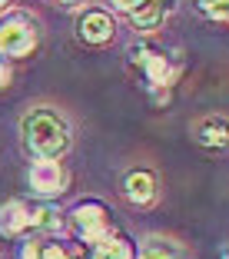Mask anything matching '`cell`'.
Returning a JSON list of instances; mask_svg holds the SVG:
<instances>
[{"mask_svg": "<svg viewBox=\"0 0 229 259\" xmlns=\"http://www.w3.org/2000/svg\"><path fill=\"white\" fill-rule=\"evenodd\" d=\"M23 140H27V146L37 160H57L70 146V130L57 113L37 110L23 120Z\"/></svg>", "mask_w": 229, "mask_h": 259, "instance_id": "1", "label": "cell"}, {"mask_svg": "<svg viewBox=\"0 0 229 259\" xmlns=\"http://www.w3.org/2000/svg\"><path fill=\"white\" fill-rule=\"evenodd\" d=\"M73 223H76V229H80V236H83L86 243H100V239H107V233H110V220H107V213H103V206H97V203L76 206Z\"/></svg>", "mask_w": 229, "mask_h": 259, "instance_id": "2", "label": "cell"}, {"mask_svg": "<svg viewBox=\"0 0 229 259\" xmlns=\"http://www.w3.org/2000/svg\"><path fill=\"white\" fill-rule=\"evenodd\" d=\"M33 47H37V33L23 20H10V23L0 27V54L23 57V54H30Z\"/></svg>", "mask_w": 229, "mask_h": 259, "instance_id": "3", "label": "cell"}, {"mask_svg": "<svg viewBox=\"0 0 229 259\" xmlns=\"http://www.w3.org/2000/svg\"><path fill=\"white\" fill-rule=\"evenodd\" d=\"M30 186L37 193H43V196L60 193L63 186H67V173L60 169V163H57V160H37L30 166Z\"/></svg>", "mask_w": 229, "mask_h": 259, "instance_id": "4", "label": "cell"}, {"mask_svg": "<svg viewBox=\"0 0 229 259\" xmlns=\"http://www.w3.org/2000/svg\"><path fill=\"white\" fill-rule=\"evenodd\" d=\"M169 10H173V0H136L130 7V20L136 30H153L169 17Z\"/></svg>", "mask_w": 229, "mask_h": 259, "instance_id": "5", "label": "cell"}, {"mask_svg": "<svg viewBox=\"0 0 229 259\" xmlns=\"http://www.w3.org/2000/svg\"><path fill=\"white\" fill-rule=\"evenodd\" d=\"M123 193H126V199H130V203H136V206H153V199H156V183H153L150 173L136 169V173L126 176Z\"/></svg>", "mask_w": 229, "mask_h": 259, "instance_id": "6", "label": "cell"}, {"mask_svg": "<svg viewBox=\"0 0 229 259\" xmlns=\"http://www.w3.org/2000/svg\"><path fill=\"white\" fill-rule=\"evenodd\" d=\"M80 37L90 40V44H103V40L113 37V20H110V14H103V10H90V14H83V20H80Z\"/></svg>", "mask_w": 229, "mask_h": 259, "instance_id": "7", "label": "cell"}, {"mask_svg": "<svg viewBox=\"0 0 229 259\" xmlns=\"http://www.w3.org/2000/svg\"><path fill=\"white\" fill-rule=\"evenodd\" d=\"M30 226V206L23 203H7L0 206V233L4 236H17V233H23V229Z\"/></svg>", "mask_w": 229, "mask_h": 259, "instance_id": "8", "label": "cell"}, {"mask_svg": "<svg viewBox=\"0 0 229 259\" xmlns=\"http://www.w3.org/2000/svg\"><path fill=\"white\" fill-rule=\"evenodd\" d=\"M196 140L209 150H222L226 146V120L222 116H206V120L196 126Z\"/></svg>", "mask_w": 229, "mask_h": 259, "instance_id": "9", "label": "cell"}, {"mask_svg": "<svg viewBox=\"0 0 229 259\" xmlns=\"http://www.w3.org/2000/svg\"><path fill=\"white\" fill-rule=\"evenodd\" d=\"M30 226L33 229H43V233H60L63 220L54 206H30Z\"/></svg>", "mask_w": 229, "mask_h": 259, "instance_id": "10", "label": "cell"}, {"mask_svg": "<svg viewBox=\"0 0 229 259\" xmlns=\"http://www.w3.org/2000/svg\"><path fill=\"white\" fill-rule=\"evenodd\" d=\"M140 259H183V252L169 239H146L143 249H140Z\"/></svg>", "mask_w": 229, "mask_h": 259, "instance_id": "11", "label": "cell"}, {"mask_svg": "<svg viewBox=\"0 0 229 259\" xmlns=\"http://www.w3.org/2000/svg\"><path fill=\"white\" fill-rule=\"evenodd\" d=\"M93 259H133V249H130V243H123V239H116V236H107V239L97 243Z\"/></svg>", "mask_w": 229, "mask_h": 259, "instance_id": "12", "label": "cell"}, {"mask_svg": "<svg viewBox=\"0 0 229 259\" xmlns=\"http://www.w3.org/2000/svg\"><path fill=\"white\" fill-rule=\"evenodd\" d=\"M23 259H70L67 252L57 243H43V239H33L27 249H23Z\"/></svg>", "mask_w": 229, "mask_h": 259, "instance_id": "13", "label": "cell"}, {"mask_svg": "<svg viewBox=\"0 0 229 259\" xmlns=\"http://www.w3.org/2000/svg\"><path fill=\"white\" fill-rule=\"evenodd\" d=\"M146 73H150V80L156 87L169 80V67H166V60H163V57H146Z\"/></svg>", "mask_w": 229, "mask_h": 259, "instance_id": "14", "label": "cell"}, {"mask_svg": "<svg viewBox=\"0 0 229 259\" xmlns=\"http://www.w3.org/2000/svg\"><path fill=\"white\" fill-rule=\"evenodd\" d=\"M199 7L206 10L213 20H219V23H226V0H199Z\"/></svg>", "mask_w": 229, "mask_h": 259, "instance_id": "15", "label": "cell"}, {"mask_svg": "<svg viewBox=\"0 0 229 259\" xmlns=\"http://www.w3.org/2000/svg\"><path fill=\"white\" fill-rule=\"evenodd\" d=\"M7 83H10V70L0 63V87H7Z\"/></svg>", "mask_w": 229, "mask_h": 259, "instance_id": "16", "label": "cell"}, {"mask_svg": "<svg viewBox=\"0 0 229 259\" xmlns=\"http://www.w3.org/2000/svg\"><path fill=\"white\" fill-rule=\"evenodd\" d=\"M133 4H136V0H116V7H123V10H130Z\"/></svg>", "mask_w": 229, "mask_h": 259, "instance_id": "17", "label": "cell"}, {"mask_svg": "<svg viewBox=\"0 0 229 259\" xmlns=\"http://www.w3.org/2000/svg\"><path fill=\"white\" fill-rule=\"evenodd\" d=\"M60 4H67V7H70V4H76V0H60Z\"/></svg>", "mask_w": 229, "mask_h": 259, "instance_id": "18", "label": "cell"}, {"mask_svg": "<svg viewBox=\"0 0 229 259\" xmlns=\"http://www.w3.org/2000/svg\"><path fill=\"white\" fill-rule=\"evenodd\" d=\"M4 4H7V0H0V7H4Z\"/></svg>", "mask_w": 229, "mask_h": 259, "instance_id": "19", "label": "cell"}]
</instances>
